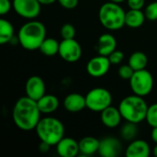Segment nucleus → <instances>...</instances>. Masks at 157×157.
Returning a JSON list of instances; mask_svg holds the SVG:
<instances>
[{
  "label": "nucleus",
  "instance_id": "9b49d317",
  "mask_svg": "<svg viewBox=\"0 0 157 157\" xmlns=\"http://www.w3.org/2000/svg\"><path fill=\"white\" fill-rule=\"evenodd\" d=\"M25 90H26V95L38 101L40 98H42L45 95L46 92V86L43 79L38 75H33L30 76L25 86Z\"/></svg>",
  "mask_w": 157,
  "mask_h": 157
},
{
  "label": "nucleus",
  "instance_id": "1a4fd4ad",
  "mask_svg": "<svg viewBox=\"0 0 157 157\" xmlns=\"http://www.w3.org/2000/svg\"><path fill=\"white\" fill-rule=\"evenodd\" d=\"M59 55L68 63H75L82 56L81 45L75 39H63L60 42Z\"/></svg>",
  "mask_w": 157,
  "mask_h": 157
},
{
  "label": "nucleus",
  "instance_id": "f704fd0d",
  "mask_svg": "<svg viewBox=\"0 0 157 157\" xmlns=\"http://www.w3.org/2000/svg\"><path fill=\"white\" fill-rule=\"evenodd\" d=\"M58 0H39V2L41 4V5H45V6H48V5H52L53 4L54 2H56Z\"/></svg>",
  "mask_w": 157,
  "mask_h": 157
},
{
  "label": "nucleus",
  "instance_id": "6e6552de",
  "mask_svg": "<svg viewBox=\"0 0 157 157\" xmlns=\"http://www.w3.org/2000/svg\"><path fill=\"white\" fill-rule=\"evenodd\" d=\"M13 8L20 17L33 19L40 13L41 4L39 0H13Z\"/></svg>",
  "mask_w": 157,
  "mask_h": 157
},
{
  "label": "nucleus",
  "instance_id": "473e14b6",
  "mask_svg": "<svg viewBox=\"0 0 157 157\" xmlns=\"http://www.w3.org/2000/svg\"><path fill=\"white\" fill-rule=\"evenodd\" d=\"M51 146H52L51 144H47V143H45V142H41V143L40 144L39 148H40V151L41 153H47V152L49 151V149H50Z\"/></svg>",
  "mask_w": 157,
  "mask_h": 157
},
{
  "label": "nucleus",
  "instance_id": "c756f323",
  "mask_svg": "<svg viewBox=\"0 0 157 157\" xmlns=\"http://www.w3.org/2000/svg\"><path fill=\"white\" fill-rule=\"evenodd\" d=\"M12 6L13 3H11L10 0H0V14L2 16L7 14Z\"/></svg>",
  "mask_w": 157,
  "mask_h": 157
},
{
  "label": "nucleus",
  "instance_id": "ddd939ff",
  "mask_svg": "<svg viewBox=\"0 0 157 157\" xmlns=\"http://www.w3.org/2000/svg\"><path fill=\"white\" fill-rule=\"evenodd\" d=\"M56 151L62 157H75L80 153L79 144L73 138H63L56 145Z\"/></svg>",
  "mask_w": 157,
  "mask_h": 157
},
{
  "label": "nucleus",
  "instance_id": "5701e85b",
  "mask_svg": "<svg viewBox=\"0 0 157 157\" xmlns=\"http://www.w3.org/2000/svg\"><path fill=\"white\" fill-rule=\"evenodd\" d=\"M60 43L53 38H46L40 47V52L45 56H54L59 53Z\"/></svg>",
  "mask_w": 157,
  "mask_h": 157
},
{
  "label": "nucleus",
  "instance_id": "f257e3e1",
  "mask_svg": "<svg viewBox=\"0 0 157 157\" xmlns=\"http://www.w3.org/2000/svg\"><path fill=\"white\" fill-rule=\"evenodd\" d=\"M40 114L37 101L26 96L18 98L16 102L12 111V118L18 129L29 132L36 129L40 120Z\"/></svg>",
  "mask_w": 157,
  "mask_h": 157
},
{
  "label": "nucleus",
  "instance_id": "2eb2a0df",
  "mask_svg": "<svg viewBox=\"0 0 157 157\" xmlns=\"http://www.w3.org/2000/svg\"><path fill=\"white\" fill-rule=\"evenodd\" d=\"M63 107L69 112H79L86 108V97L78 93H72L65 97L63 100Z\"/></svg>",
  "mask_w": 157,
  "mask_h": 157
},
{
  "label": "nucleus",
  "instance_id": "393cba45",
  "mask_svg": "<svg viewBox=\"0 0 157 157\" xmlns=\"http://www.w3.org/2000/svg\"><path fill=\"white\" fill-rule=\"evenodd\" d=\"M145 120L151 127H157V103L149 106Z\"/></svg>",
  "mask_w": 157,
  "mask_h": 157
},
{
  "label": "nucleus",
  "instance_id": "e433bc0d",
  "mask_svg": "<svg viewBox=\"0 0 157 157\" xmlns=\"http://www.w3.org/2000/svg\"><path fill=\"white\" fill-rule=\"evenodd\" d=\"M110 2H113V3H117V4H120V3H122L124 1H127V0H109Z\"/></svg>",
  "mask_w": 157,
  "mask_h": 157
},
{
  "label": "nucleus",
  "instance_id": "b1692460",
  "mask_svg": "<svg viewBox=\"0 0 157 157\" xmlns=\"http://www.w3.org/2000/svg\"><path fill=\"white\" fill-rule=\"evenodd\" d=\"M138 133L137 124L127 121L121 129V135L126 141H133Z\"/></svg>",
  "mask_w": 157,
  "mask_h": 157
},
{
  "label": "nucleus",
  "instance_id": "f3484780",
  "mask_svg": "<svg viewBox=\"0 0 157 157\" xmlns=\"http://www.w3.org/2000/svg\"><path fill=\"white\" fill-rule=\"evenodd\" d=\"M117 40L115 37L109 33L102 34L98 39V43L97 46L98 52L100 55L109 56L111 52L116 50Z\"/></svg>",
  "mask_w": 157,
  "mask_h": 157
},
{
  "label": "nucleus",
  "instance_id": "7c9ffc66",
  "mask_svg": "<svg viewBox=\"0 0 157 157\" xmlns=\"http://www.w3.org/2000/svg\"><path fill=\"white\" fill-rule=\"evenodd\" d=\"M128 6L131 9H139L141 10L145 3V0H127Z\"/></svg>",
  "mask_w": 157,
  "mask_h": 157
},
{
  "label": "nucleus",
  "instance_id": "bb28decb",
  "mask_svg": "<svg viewBox=\"0 0 157 157\" xmlns=\"http://www.w3.org/2000/svg\"><path fill=\"white\" fill-rule=\"evenodd\" d=\"M144 14L148 20H151V21L157 20V1L150 3L146 6Z\"/></svg>",
  "mask_w": 157,
  "mask_h": 157
},
{
  "label": "nucleus",
  "instance_id": "2f4dec72",
  "mask_svg": "<svg viewBox=\"0 0 157 157\" xmlns=\"http://www.w3.org/2000/svg\"><path fill=\"white\" fill-rule=\"evenodd\" d=\"M78 1L79 0H58L59 4L66 9H73L76 7V6L78 5Z\"/></svg>",
  "mask_w": 157,
  "mask_h": 157
},
{
  "label": "nucleus",
  "instance_id": "a878e982",
  "mask_svg": "<svg viewBox=\"0 0 157 157\" xmlns=\"http://www.w3.org/2000/svg\"><path fill=\"white\" fill-rule=\"evenodd\" d=\"M61 36L64 40L75 39V27L70 23L64 24L61 29Z\"/></svg>",
  "mask_w": 157,
  "mask_h": 157
},
{
  "label": "nucleus",
  "instance_id": "20e7f679",
  "mask_svg": "<svg viewBox=\"0 0 157 157\" xmlns=\"http://www.w3.org/2000/svg\"><path fill=\"white\" fill-rule=\"evenodd\" d=\"M35 130L40 142H45L52 146L56 145L64 135L63 124L53 117L40 119Z\"/></svg>",
  "mask_w": 157,
  "mask_h": 157
},
{
  "label": "nucleus",
  "instance_id": "cd10ccee",
  "mask_svg": "<svg viewBox=\"0 0 157 157\" xmlns=\"http://www.w3.org/2000/svg\"><path fill=\"white\" fill-rule=\"evenodd\" d=\"M134 70L132 68V66L128 63V64H124L121 65L119 68V75L121 76V78L124 79V80H130L132 76V75L134 74Z\"/></svg>",
  "mask_w": 157,
  "mask_h": 157
},
{
  "label": "nucleus",
  "instance_id": "412c9836",
  "mask_svg": "<svg viewBox=\"0 0 157 157\" xmlns=\"http://www.w3.org/2000/svg\"><path fill=\"white\" fill-rule=\"evenodd\" d=\"M14 39V27L6 19L0 20V43L6 44Z\"/></svg>",
  "mask_w": 157,
  "mask_h": 157
},
{
  "label": "nucleus",
  "instance_id": "39448f33",
  "mask_svg": "<svg viewBox=\"0 0 157 157\" xmlns=\"http://www.w3.org/2000/svg\"><path fill=\"white\" fill-rule=\"evenodd\" d=\"M126 12L117 3L108 2L103 4L98 11L101 25L109 30H118L125 25Z\"/></svg>",
  "mask_w": 157,
  "mask_h": 157
},
{
  "label": "nucleus",
  "instance_id": "7ed1b4c3",
  "mask_svg": "<svg viewBox=\"0 0 157 157\" xmlns=\"http://www.w3.org/2000/svg\"><path fill=\"white\" fill-rule=\"evenodd\" d=\"M143 98L134 94L124 98L121 101L119 109L126 121L138 124L146 119L149 106Z\"/></svg>",
  "mask_w": 157,
  "mask_h": 157
},
{
  "label": "nucleus",
  "instance_id": "6ab92c4d",
  "mask_svg": "<svg viewBox=\"0 0 157 157\" xmlns=\"http://www.w3.org/2000/svg\"><path fill=\"white\" fill-rule=\"evenodd\" d=\"M79 151L85 155H91L98 152L100 141L93 136H86L82 138L79 142Z\"/></svg>",
  "mask_w": 157,
  "mask_h": 157
},
{
  "label": "nucleus",
  "instance_id": "72a5a7b5",
  "mask_svg": "<svg viewBox=\"0 0 157 157\" xmlns=\"http://www.w3.org/2000/svg\"><path fill=\"white\" fill-rule=\"evenodd\" d=\"M151 138L152 141L156 144H157V127H154L151 132Z\"/></svg>",
  "mask_w": 157,
  "mask_h": 157
},
{
  "label": "nucleus",
  "instance_id": "423d86ee",
  "mask_svg": "<svg viewBox=\"0 0 157 157\" xmlns=\"http://www.w3.org/2000/svg\"><path fill=\"white\" fill-rule=\"evenodd\" d=\"M86 108L92 111L101 112L108 107L111 106L112 96L110 92L103 87L91 89L86 96Z\"/></svg>",
  "mask_w": 157,
  "mask_h": 157
},
{
  "label": "nucleus",
  "instance_id": "dca6fc26",
  "mask_svg": "<svg viewBox=\"0 0 157 157\" xmlns=\"http://www.w3.org/2000/svg\"><path fill=\"white\" fill-rule=\"evenodd\" d=\"M151 149L149 144L144 140H133L126 149L127 157H148Z\"/></svg>",
  "mask_w": 157,
  "mask_h": 157
},
{
  "label": "nucleus",
  "instance_id": "0eeeda50",
  "mask_svg": "<svg viewBox=\"0 0 157 157\" xmlns=\"http://www.w3.org/2000/svg\"><path fill=\"white\" fill-rule=\"evenodd\" d=\"M129 81L133 93L141 97L149 95L154 87V77L146 69L135 71Z\"/></svg>",
  "mask_w": 157,
  "mask_h": 157
},
{
  "label": "nucleus",
  "instance_id": "9d476101",
  "mask_svg": "<svg viewBox=\"0 0 157 157\" xmlns=\"http://www.w3.org/2000/svg\"><path fill=\"white\" fill-rule=\"evenodd\" d=\"M110 64L111 63L108 56L99 54L87 63L86 71L93 77H101L109 72Z\"/></svg>",
  "mask_w": 157,
  "mask_h": 157
},
{
  "label": "nucleus",
  "instance_id": "4be33fe9",
  "mask_svg": "<svg viewBox=\"0 0 157 157\" xmlns=\"http://www.w3.org/2000/svg\"><path fill=\"white\" fill-rule=\"evenodd\" d=\"M129 64L134 71L145 69L148 64V58L143 52H135L129 58Z\"/></svg>",
  "mask_w": 157,
  "mask_h": 157
},
{
  "label": "nucleus",
  "instance_id": "aec40b11",
  "mask_svg": "<svg viewBox=\"0 0 157 157\" xmlns=\"http://www.w3.org/2000/svg\"><path fill=\"white\" fill-rule=\"evenodd\" d=\"M145 18V14L142 10L130 9L125 15V25L132 29H137L143 26Z\"/></svg>",
  "mask_w": 157,
  "mask_h": 157
},
{
  "label": "nucleus",
  "instance_id": "c85d7f7f",
  "mask_svg": "<svg viewBox=\"0 0 157 157\" xmlns=\"http://www.w3.org/2000/svg\"><path fill=\"white\" fill-rule=\"evenodd\" d=\"M108 57H109L111 64H119V63H121L123 61V59H124V53L121 51L115 50Z\"/></svg>",
  "mask_w": 157,
  "mask_h": 157
},
{
  "label": "nucleus",
  "instance_id": "4468645a",
  "mask_svg": "<svg viewBox=\"0 0 157 157\" xmlns=\"http://www.w3.org/2000/svg\"><path fill=\"white\" fill-rule=\"evenodd\" d=\"M100 113V120L102 123L108 128L118 127L121 121V119H123L119 108L117 109L112 106L108 107Z\"/></svg>",
  "mask_w": 157,
  "mask_h": 157
},
{
  "label": "nucleus",
  "instance_id": "c9c22d12",
  "mask_svg": "<svg viewBox=\"0 0 157 157\" xmlns=\"http://www.w3.org/2000/svg\"><path fill=\"white\" fill-rule=\"evenodd\" d=\"M153 154H154L155 156L157 157V144H155V146L154 147V149H153Z\"/></svg>",
  "mask_w": 157,
  "mask_h": 157
},
{
  "label": "nucleus",
  "instance_id": "f03ea898",
  "mask_svg": "<svg viewBox=\"0 0 157 157\" xmlns=\"http://www.w3.org/2000/svg\"><path fill=\"white\" fill-rule=\"evenodd\" d=\"M45 39L46 28L43 23L37 20L25 23L17 32V41L28 51L39 50Z\"/></svg>",
  "mask_w": 157,
  "mask_h": 157
},
{
  "label": "nucleus",
  "instance_id": "f8f14e48",
  "mask_svg": "<svg viewBox=\"0 0 157 157\" xmlns=\"http://www.w3.org/2000/svg\"><path fill=\"white\" fill-rule=\"evenodd\" d=\"M122 145L120 140L114 137H107L100 141L98 154L103 157H116L121 155Z\"/></svg>",
  "mask_w": 157,
  "mask_h": 157
},
{
  "label": "nucleus",
  "instance_id": "a211bd4d",
  "mask_svg": "<svg viewBox=\"0 0 157 157\" xmlns=\"http://www.w3.org/2000/svg\"><path fill=\"white\" fill-rule=\"evenodd\" d=\"M38 107L41 113L50 114L54 112L59 107V99L54 95H44L38 101Z\"/></svg>",
  "mask_w": 157,
  "mask_h": 157
}]
</instances>
